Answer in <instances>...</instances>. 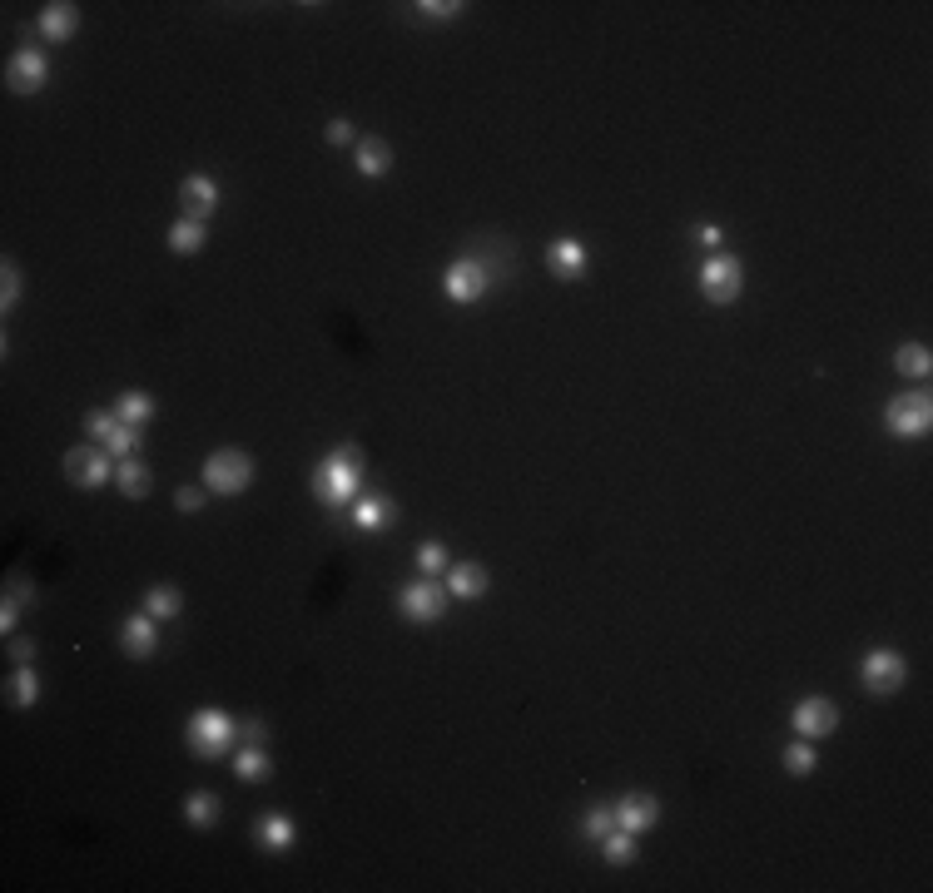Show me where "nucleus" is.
I'll use <instances>...</instances> for the list:
<instances>
[{
    "label": "nucleus",
    "instance_id": "1",
    "mask_svg": "<svg viewBox=\"0 0 933 893\" xmlns=\"http://www.w3.org/2000/svg\"><path fill=\"white\" fill-rule=\"evenodd\" d=\"M363 487V447L358 442H343L333 447L313 472H308V492L323 502V507H348Z\"/></svg>",
    "mask_w": 933,
    "mask_h": 893
},
{
    "label": "nucleus",
    "instance_id": "2",
    "mask_svg": "<svg viewBox=\"0 0 933 893\" xmlns=\"http://www.w3.org/2000/svg\"><path fill=\"white\" fill-rule=\"evenodd\" d=\"M184 745H189L199 760H219V755H229V750L239 745V720H229V710L204 705V710L189 715V725H184Z\"/></svg>",
    "mask_w": 933,
    "mask_h": 893
},
{
    "label": "nucleus",
    "instance_id": "3",
    "mask_svg": "<svg viewBox=\"0 0 933 893\" xmlns=\"http://www.w3.org/2000/svg\"><path fill=\"white\" fill-rule=\"evenodd\" d=\"M249 482H254V457H249L244 447H219V452H209V462H204V487H209V492L239 497V492H249Z\"/></svg>",
    "mask_w": 933,
    "mask_h": 893
},
{
    "label": "nucleus",
    "instance_id": "4",
    "mask_svg": "<svg viewBox=\"0 0 933 893\" xmlns=\"http://www.w3.org/2000/svg\"><path fill=\"white\" fill-rule=\"evenodd\" d=\"M884 427L894 432V437H929L933 427V397L919 387V392H899V397H889V407H884Z\"/></svg>",
    "mask_w": 933,
    "mask_h": 893
},
{
    "label": "nucleus",
    "instance_id": "5",
    "mask_svg": "<svg viewBox=\"0 0 933 893\" xmlns=\"http://www.w3.org/2000/svg\"><path fill=\"white\" fill-rule=\"evenodd\" d=\"M398 611L412 621V626H432L447 616V586H437V576H422L412 586L398 591Z\"/></svg>",
    "mask_w": 933,
    "mask_h": 893
},
{
    "label": "nucleus",
    "instance_id": "6",
    "mask_svg": "<svg viewBox=\"0 0 933 893\" xmlns=\"http://www.w3.org/2000/svg\"><path fill=\"white\" fill-rule=\"evenodd\" d=\"M745 288V263L735 254H710L700 263V293L710 303H735Z\"/></svg>",
    "mask_w": 933,
    "mask_h": 893
},
{
    "label": "nucleus",
    "instance_id": "7",
    "mask_svg": "<svg viewBox=\"0 0 933 893\" xmlns=\"http://www.w3.org/2000/svg\"><path fill=\"white\" fill-rule=\"evenodd\" d=\"M859 680H864L874 695H894V690H904V680H909V660H904L899 650H869V655L859 660Z\"/></svg>",
    "mask_w": 933,
    "mask_h": 893
},
{
    "label": "nucleus",
    "instance_id": "8",
    "mask_svg": "<svg viewBox=\"0 0 933 893\" xmlns=\"http://www.w3.org/2000/svg\"><path fill=\"white\" fill-rule=\"evenodd\" d=\"M65 477H70V487H80V492L105 487V482H110V452H105V447H70V452H65Z\"/></svg>",
    "mask_w": 933,
    "mask_h": 893
},
{
    "label": "nucleus",
    "instance_id": "9",
    "mask_svg": "<svg viewBox=\"0 0 933 893\" xmlns=\"http://www.w3.org/2000/svg\"><path fill=\"white\" fill-rule=\"evenodd\" d=\"M45 80H50L45 50L25 45V50L10 55V65H5V90H15V95H35V90H45Z\"/></svg>",
    "mask_w": 933,
    "mask_h": 893
},
{
    "label": "nucleus",
    "instance_id": "10",
    "mask_svg": "<svg viewBox=\"0 0 933 893\" xmlns=\"http://www.w3.org/2000/svg\"><path fill=\"white\" fill-rule=\"evenodd\" d=\"M790 725L800 730V740H829L839 730V710L824 695H804L800 705H795V715H790Z\"/></svg>",
    "mask_w": 933,
    "mask_h": 893
},
{
    "label": "nucleus",
    "instance_id": "11",
    "mask_svg": "<svg viewBox=\"0 0 933 893\" xmlns=\"http://www.w3.org/2000/svg\"><path fill=\"white\" fill-rule=\"evenodd\" d=\"M487 263L482 258H457L452 268H447V278H442V288H447V298L452 303H482V293H487Z\"/></svg>",
    "mask_w": 933,
    "mask_h": 893
},
{
    "label": "nucleus",
    "instance_id": "12",
    "mask_svg": "<svg viewBox=\"0 0 933 893\" xmlns=\"http://www.w3.org/2000/svg\"><path fill=\"white\" fill-rule=\"evenodd\" d=\"M656 824H661V799H656V794H626V799L616 804V829L646 834V829H656Z\"/></svg>",
    "mask_w": 933,
    "mask_h": 893
},
{
    "label": "nucleus",
    "instance_id": "13",
    "mask_svg": "<svg viewBox=\"0 0 933 893\" xmlns=\"http://www.w3.org/2000/svg\"><path fill=\"white\" fill-rule=\"evenodd\" d=\"M179 204H184V219H209L214 209H219V184L209 179V174H189L184 184H179Z\"/></svg>",
    "mask_w": 933,
    "mask_h": 893
},
{
    "label": "nucleus",
    "instance_id": "14",
    "mask_svg": "<svg viewBox=\"0 0 933 893\" xmlns=\"http://www.w3.org/2000/svg\"><path fill=\"white\" fill-rule=\"evenodd\" d=\"M120 645H125V655H130V660H149V655L159 650V621H154L149 611L130 616V621L120 626Z\"/></svg>",
    "mask_w": 933,
    "mask_h": 893
},
{
    "label": "nucleus",
    "instance_id": "15",
    "mask_svg": "<svg viewBox=\"0 0 933 893\" xmlns=\"http://www.w3.org/2000/svg\"><path fill=\"white\" fill-rule=\"evenodd\" d=\"M546 268L556 273V278H581L586 268H591V254H586V244L581 239H556V244H546Z\"/></svg>",
    "mask_w": 933,
    "mask_h": 893
},
{
    "label": "nucleus",
    "instance_id": "16",
    "mask_svg": "<svg viewBox=\"0 0 933 893\" xmlns=\"http://www.w3.org/2000/svg\"><path fill=\"white\" fill-rule=\"evenodd\" d=\"M75 30H80V5H70V0H50V5L40 10V35H45L50 45H65Z\"/></svg>",
    "mask_w": 933,
    "mask_h": 893
},
{
    "label": "nucleus",
    "instance_id": "17",
    "mask_svg": "<svg viewBox=\"0 0 933 893\" xmlns=\"http://www.w3.org/2000/svg\"><path fill=\"white\" fill-rule=\"evenodd\" d=\"M487 591V566H477V561H457V566H447V596H457V601H477Z\"/></svg>",
    "mask_w": 933,
    "mask_h": 893
},
{
    "label": "nucleus",
    "instance_id": "18",
    "mask_svg": "<svg viewBox=\"0 0 933 893\" xmlns=\"http://www.w3.org/2000/svg\"><path fill=\"white\" fill-rule=\"evenodd\" d=\"M353 164H358L363 179H383V174L393 169V149H388V139H358Z\"/></svg>",
    "mask_w": 933,
    "mask_h": 893
},
{
    "label": "nucleus",
    "instance_id": "19",
    "mask_svg": "<svg viewBox=\"0 0 933 893\" xmlns=\"http://www.w3.org/2000/svg\"><path fill=\"white\" fill-rule=\"evenodd\" d=\"M393 516H398V507L388 497H358L353 502V526L358 531H383V526H393Z\"/></svg>",
    "mask_w": 933,
    "mask_h": 893
},
{
    "label": "nucleus",
    "instance_id": "20",
    "mask_svg": "<svg viewBox=\"0 0 933 893\" xmlns=\"http://www.w3.org/2000/svg\"><path fill=\"white\" fill-rule=\"evenodd\" d=\"M115 487L130 497V502H144L149 497V487H154V472L144 467V462H134V457H125L120 467H115Z\"/></svg>",
    "mask_w": 933,
    "mask_h": 893
},
{
    "label": "nucleus",
    "instance_id": "21",
    "mask_svg": "<svg viewBox=\"0 0 933 893\" xmlns=\"http://www.w3.org/2000/svg\"><path fill=\"white\" fill-rule=\"evenodd\" d=\"M254 834H259V844H264L268 854L293 849V819H288V814H264V819L254 824Z\"/></svg>",
    "mask_w": 933,
    "mask_h": 893
},
{
    "label": "nucleus",
    "instance_id": "22",
    "mask_svg": "<svg viewBox=\"0 0 933 893\" xmlns=\"http://www.w3.org/2000/svg\"><path fill=\"white\" fill-rule=\"evenodd\" d=\"M234 774L249 779V784H264L268 774H273L264 745H239V750H234Z\"/></svg>",
    "mask_w": 933,
    "mask_h": 893
},
{
    "label": "nucleus",
    "instance_id": "23",
    "mask_svg": "<svg viewBox=\"0 0 933 893\" xmlns=\"http://www.w3.org/2000/svg\"><path fill=\"white\" fill-rule=\"evenodd\" d=\"M144 611H149L154 621H174V616L184 611L179 586H149V591H144Z\"/></svg>",
    "mask_w": 933,
    "mask_h": 893
},
{
    "label": "nucleus",
    "instance_id": "24",
    "mask_svg": "<svg viewBox=\"0 0 933 893\" xmlns=\"http://www.w3.org/2000/svg\"><path fill=\"white\" fill-rule=\"evenodd\" d=\"M115 417H120V422H130V427H144V422L154 417V397H149V392H139V387L120 392V402H115Z\"/></svg>",
    "mask_w": 933,
    "mask_h": 893
},
{
    "label": "nucleus",
    "instance_id": "25",
    "mask_svg": "<svg viewBox=\"0 0 933 893\" xmlns=\"http://www.w3.org/2000/svg\"><path fill=\"white\" fill-rule=\"evenodd\" d=\"M5 700H10L15 710H30V705L40 700V675H35L30 665H20V670L10 675V690H5Z\"/></svg>",
    "mask_w": 933,
    "mask_h": 893
},
{
    "label": "nucleus",
    "instance_id": "26",
    "mask_svg": "<svg viewBox=\"0 0 933 893\" xmlns=\"http://www.w3.org/2000/svg\"><path fill=\"white\" fill-rule=\"evenodd\" d=\"M204 239H209V234H204V224H199V219H179V224L169 229V249H174L179 258L199 254V249H204Z\"/></svg>",
    "mask_w": 933,
    "mask_h": 893
},
{
    "label": "nucleus",
    "instance_id": "27",
    "mask_svg": "<svg viewBox=\"0 0 933 893\" xmlns=\"http://www.w3.org/2000/svg\"><path fill=\"white\" fill-rule=\"evenodd\" d=\"M894 368L904 373V378H929L933 368V353L924 348V343H904L899 353H894Z\"/></svg>",
    "mask_w": 933,
    "mask_h": 893
},
{
    "label": "nucleus",
    "instance_id": "28",
    "mask_svg": "<svg viewBox=\"0 0 933 893\" xmlns=\"http://www.w3.org/2000/svg\"><path fill=\"white\" fill-rule=\"evenodd\" d=\"M601 854H606V864H616V869L636 864V834H626V829H611V834L601 839Z\"/></svg>",
    "mask_w": 933,
    "mask_h": 893
},
{
    "label": "nucleus",
    "instance_id": "29",
    "mask_svg": "<svg viewBox=\"0 0 933 893\" xmlns=\"http://www.w3.org/2000/svg\"><path fill=\"white\" fill-rule=\"evenodd\" d=\"M184 819H189V824H199V829H209V824L219 819V799H214L209 789H194V794L184 799Z\"/></svg>",
    "mask_w": 933,
    "mask_h": 893
},
{
    "label": "nucleus",
    "instance_id": "30",
    "mask_svg": "<svg viewBox=\"0 0 933 893\" xmlns=\"http://www.w3.org/2000/svg\"><path fill=\"white\" fill-rule=\"evenodd\" d=\"M417 571L422 576H442L447 571V546L442 541H422L417 546Z\"/></svg>",
    "mask_w": 933,
    "mask_h": 893
},
{
    "label": "nucleus",
    "instance_id": "31",
    "mask_svg": "<svg viewBox=\"0 0 933 893\" xmlns=\"http://www.w3.org/2000/svg\"><path fill=\"white\" fill-rule=\"evenodd\" d=\"M611 829H616V809H586V819H581V834H586V839L601 844Z\"/></svg>",
    "mask_w": 933,
    "mask_h": 893
},
{
    "label": "nucleus",
    "instance_id": "32",
    "mask_svg": "<svg viewBox=\"0 0 933 893\" xmlns=\"http://www.w3.org/2000/svg\"><path fill=\"white\" fill-rule=\"evenodd\" d=\"M785 769L804 779V774L814 769V740H795V745H785Z\"/></svg>",
    "mask_w": 933,
    "mask_h": 893
},
{
    "label": "nucleus",
    "instance_id": "33",
    "mask_svg": "<svg viewBox=\"0 0 933 893\" xmlns=\"http://www.w3.org/2000/svg\"><path fill=\"white\" fill-rule=\"evenodd\" d=\"M105 447H110V457H120V462H125V457H134V447H139V427L120 422V427L110 432V442H105Z\"/></svg>",
    "mask_w": 933,
    "mask_h": 893
},
{
    "label": "nucleus",
    "instance_id": "34",
    "mask_svg": "<svg viewBox=\"0 0 933 893\" xmlns=\"http://www.w3.org/2000/svg\"><path fill=\"white\" fill-rule=\"evenodd\" d=\"M115 427H120V417H115V412H90V417H85V432H90L100 447L110 442V432H115Z\"/></svg>",
    "mask_w": 933,
    "mask_h": 893
},
{
    "label": "nucleus",
    "instance_id": "35",
    "mask_svg": "<svg viewBox=\"0 0 933 893\" xmlns=\"http://www.w3.org/2000/svg\"><path fill=\"white\" fill-rule=\"evenodd\" d=\"M417 10H422L427 20H452V15H457V10H467V5H462V0H422Z\"/></svg>",
    "mask_w": 933,
    "mask_h": 893
},
{
    "label": "nucleus",
    "instance_id": "36",
    "mask_svg": "<svg viewBox=\"0 0 933 893\" xmlns=\"http://www.w3.org/2000/svg\"><path fill=\"white\" fill-rule=\"evenodd\" d=\"M15 298H20V268L5 258V288H0V308L10 313V308H15Z\"/></svg>",
    "mask_w": 933,
    "mask_h": 893
},
{
    "label": "nucleus",
    "instance_id": "37",
    "mask_svg": "<svg viewBox=\"0 0 933 893\" xmlns=\"http://www.w3.org/2000/svg\"><path fill=\"white\" fill-rule=\"evenodd\" d=\"M174 507H179V511H199V507H204V492H199V487H179V492H174Z\"/></svg>",
    "mask_w": 933,
    "mask_h": 893
},
{
    "label": "nucleus",
    "instance_id": "38",
    "mask_svg": "<svg viewBox=\"0 0 933 893\" xmlns=\"http://www.w3.org/2000/svg\"><path fill=\"white\" fill-rule=\"evenodd\" d=\"M264 735H268L264 720H244V725H239V740H244V745H264Z\"/></svg>",
    "mask_w": 933,
    "mask_h": 893
},
{
    "label": "nucleus",
    "instance_id": "39",
    "mask_svg": "<svg viewBox=\"0 0 933 893\" xmlns=\"http://www.w3.org/2000/svg\"><path fill=\"white\" fill-rule=\"evenodd\" d=\"M10 660H15V665H30V660H35V640H10Z\"/></svg>",
    "mask_w": 933,
    "mask_h": 893
},
{
    "label": "nucleus",
    "instance_id": "40",
    "mask_svg": "<svg viewBox=\"0 0 933 893\" xmlns=\"http://www.w3.org/2000/svg\"><path fill=\"white\" fill-rule=\"evenodd\" d=\"M328 144H353V125H348V120H333V125H328Z\"/></svg>",
    "mask_w": 933,
    "mask_h": 893
},
{
    "label": "nucleus",
    "instance_id": "41",
    "mask_svg": "<svg viewBox=\"0 0 933 893\" xmlns=\"http://www.w3.org/2000/svg\"><path fill=\"white\" fill-rule=\"evenodd\" d=\"M695 244L715 249V244H720V229H715V224H700V229H695Z\"/></svg>",
    "mask_w": 933,
    "mask_h": 893
},
{
    "label": "nucleus",
    "instance_id": "42",
    "mask_svg": "<svg viewBox=\"0 0 933 893\" xmlns=\"http://www.w3.org/2000/svg\"><path fill=\"white\" fill-rule=\"evenodd\" d=\"M15 621H20V606H15V601H5V611H0V631L10 636V631H15Z\"/></svg>",
    "mask_w": 933,
    "mask_h": 893
},
{
    "label": "nucleus",
    "instance_id": "43",
    "mask_svg": "<svg viewBox=\"0 0 933 893\" xmlns=\"http://www.w3.org/2000/svg\"><path fill=\"white\" fill-rule=\"evenodd\" d=\"M10 601L20 606V601H35V586H25V581H10Z\"/></svg>",
    "mask_w": 933,
    "mask_h": 893
}]
</instances>
